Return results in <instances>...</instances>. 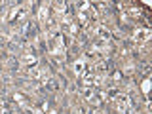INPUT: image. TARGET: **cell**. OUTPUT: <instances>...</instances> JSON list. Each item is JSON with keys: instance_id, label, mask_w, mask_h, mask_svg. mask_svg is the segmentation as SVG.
Wrapping results in <instances>:
<instances>
[{"instance_id": "277c9868", "label": "cell", "mask_w": 152, "mask_h": 114, "mask_svg": "<svg viewBox=\"0 0 152 114\" xmlns=\"http://www.w3.org/2000/svg\"><path fill=\"white\" fill-rule=\"evenodd\" d=\"M50 19H51V15H50V4H42L40 12H38V25H46Z\"/></svg>"}, {"instance_id": "5b68a950", "label": "cell", "mask_w": 152, "mask_h": 114, "mask_svg": "<svg viewBox=\"0 0 152 114\" xmlns=\"http://www.w3.org/2000/svg\"><path fill=\"white\" fill-rule=\"evenodd\" d=\"M141 89H142V95H145V97H148V91H150V80H148V78H145V80H142Z\"/></svg>"}, {"instance_id": "3957f363", "label": "cell", "mask_w": 152, "mask_h": 114, "mask_svg": "<svg viewBox=\"0 0 152 114\" xmlns=\"http://www.w3.org/2000/svg\"><path fill=\"white\" fill-rule=\"evenodd\" d=\"M88 61L84 59V57H78V59L74 61V65H72V72L76 74V76H82L86 70H88Z\"/></svg>"}, {"instance_id": "7a4b0ae2", "label": "cell", "mask_w": 152, "mask_h": 114, "mask_svg": "<svg viewBox=\"0 0 152 114\" xmlns=\"http://www.w3.org/2000/svg\"><path fill=\"white\" fill-rule=\"evenodd\" d=\"M91 32L95 34V38H99V40H112V32L108 31V27L103 25V23L95 25V27L91 28Z\"/></svg>"}, {"instance_id": "6da1fadb", "label": "cell", "mask_w": 152, "mask_h": 114, "mask_svg": "<svg viewBox=\"0 0 152 114\" xmlns=\"http://www.w3.org/2000/svg\"><path fill=\"white\" fill-rule=\"evenodd\" d=\"M150 36H152V32H150L148 27H137V28H133V32H131V40L135 42L137 46L146 44Z\"/></svg>"}]
</instances>
